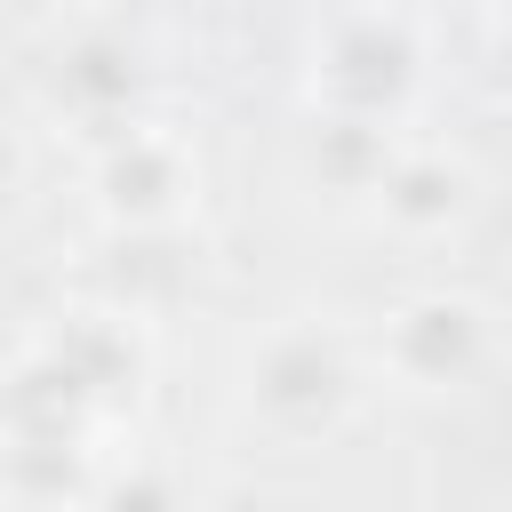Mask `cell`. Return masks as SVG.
<instances>
[{
	"mask_svg": "<svg viewBox=\"0 0 512 512\" xmlns=\"http://www.w3.org/2000/svg\"><path fill=\"white\" fill-rule=\"evenodd\" d=\"M152 376L144 320L128 304L56 312L0 384V496L24 512H80L120 464L112 440Z\"/></svg>",
	"mask_w": 512,
	"mask_h": 512,
	"instance_id": "obj_1",
	"label": "cell"
},
{
	"mask_svg": "<svg viewBox=\"0 0 512 512\" xmlns=\"http://www.w3.org/2000/svg\"><path fill=\"white\" fill-rule=\"evenodd\" d=\"M432 16L416 8H328L304 24V112L328 136L392 144L416 128L432 88Z\"/></svg>",
	"mask_w": 512,
	"mask_h": 512,
	"instance_id": "obj_2",
	"label": "cell"
},
{
	"mask_svg": "<svg viewBox=\"0 0 512 512\" xmlns=\"http://www.w3.org/2000/svg\"><path fill=\"white\" fill-rule=\"evenodd\" d=\"M368 392H376L368 336H352L320 312H288L240 352V416L296 456L344 440L360 424Z\"/></svg>",
	"mask_w": 512,
	"mask_h": 512,
	"instance_id": "obj_3",
	"label": "cell"
},
{
	"mask_svg": "<svg viewBox=\"0 0 512 512\" xmlns=\"http://www.w3.org/2000/svg\"><path fill=\"white\" fill-rule=\"evenodd\" d=\"M88 208L112 240H168L200 208V152L184 128L136 112L88 136Z\"/></svg>",
	"mask_w": 512,
	"mask_h": 512,
	"instance_id": "obj_4",
	"label": "cell"
},
{
	"mask_svg": "<svg viewBox=\"0 0 512 512\" xmlns=\"http://www.w3.org/2000/svg\"><path fill=\"white\" fill-rule=\"evenodd\" d=\"M496 344H504L496 312L472 288H416L384 312V328L368 336V360H376V384L408 400H448L496 368Z\"/></svg>",
	"mask_w": 512,
	"mask_h": 512,
	"instance_id": "obj_5",
	"label": "cell"
},
{
	"mask_svg": "<svg viewBox=\"0 0 512 512\" xmlns=\"http://www.w3.org/2000/svg\"><path fill=\"white\" fill-rule=\"evenodd\" d=\"M360 208L400 240H448L480 216V168H472V152H456L440 136H392Z\"/></svg>",
	"mask_w": 512,
	"mask_h": 512,
	"instance_id": "obj_6",
	"label": "cell"
},
{
	"mask_svg": "<svg viewBox=\"0 0 512 512\" xmlns=\"http://www.w3.org/2000/svg\"><path fill=\"white\" fill-rule=\"evenodd\" d=\"M80 512H184V504H176V488H168L160 472H128V464H120Z\"/></svg>",
	"mask_w": 512,
	"mask_h": 512,
	"instance_id": "obj_7",
	"label": "cell"
},
{
	"mask_svg": "<svg viewBox=\"0 0 512 512\" xmlns=\"http://www.w3.org/2000/svg\"><path fill=\"white\" fill-rule=\"evenodd\" d=\"M488 88L512 104V16H496V32H488Z\"/></svg>",
	"mask_w": 512,
	"mask_h": 512,
	"instance_id": "obj_8",
	"label": "cell"
}]
</instances>
